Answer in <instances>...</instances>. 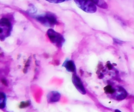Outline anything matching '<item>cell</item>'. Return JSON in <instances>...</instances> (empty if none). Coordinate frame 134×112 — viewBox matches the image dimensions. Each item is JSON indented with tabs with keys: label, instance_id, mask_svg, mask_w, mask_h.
Returning <instances> with one entry per match:
<instances>
[{
	"label": "cell",
	"instance_id": "cell-7",
	"mask_svg": "<svg viewBox=\"0 0 134 112\" xmlns=\"http://www.w3.org/2000/svg\"><path fill=\"white\" fill-rule=\"evenodd\" d=\"M61 95L57 91H51L47 95V101L48 103H56L60 99Z\"/></svg>",
	"mask_w": 134,
	"mask_h": 112
},
{
	"label": "cell",
	"instance_id": "cell-4",
	"mask_svg": "<svg viewBox=\"0 0 134 112\" xmlns=\"http://www.w3.org/2000/svg\"><path fill=\"white\" fill-rule=\"evenodd\" d=\"M47 36H48L50 41L52 42L54 44L59 48L63 46L65 41L63 35L57 32L53 29H49L47 31Z\"/></svg>",
	"mask_w": 134,
	"mask_h": 112
},
{
	"label": "cell",
	"instance_id": "cell-12",
	"mask_svg": "<svg viewBox=\"0 0 134 112\" xmlns=\"http://www.w3.org/2000/svg\"><path fill=\"white\" fill-rule=\"evenodd\" d=\"M47 2H50V3H63V2H66L67 0H46Z\"/></svg>",
	"mask_w": 134,
	"mask_h": 112
},
{
	"label": "cell",
	"instance_id": "cell-10",
	"mask_svg": "<svg viewBox=\"0 0 134 112\" xmlns=\"http://www.w3.org/2000/svg\"><path fill=\"white\" fill-rule=\"evenodd\" d=\"M5 105H6V95L4 93H1V99H0V106H1V109H3L5 108Z\"/></svg>",
	"mask_w": 134,
	"mask_h": 112
},
{
	"label": "cell",
	"instance_id": "cell-8",
	"mask_svg": "<svg viewBox=\"0 0 134 112\" xmlns=\"http://www.w3.org/2000/svg\"><path fill=\"white\" fill-rule=\"evenodd\" d=\"M63 66L66 69L67 71L70 72H74L75 73L76 72V66L74 63V61L71 60H66L64 63Z\"/></svg>",
	"mask_w": 134,
	"mask_h": 112
},
{
	"label": "cell",
	"instance_id": "cell-11",
	"mask_svg": "<svg viewBox=\"0 0 134 112\" xmlns=\"http://www.w3.org/2000/svg\"><path fill=\"white\" fill-rule=\"evenodd\" d=\"M105 93H107L112 95V94H113V93H114L115 91V88H113L112 86H111V85H107V87H105Z\"/></svg>",
	"mask_w": 134,
	"mask_h": 112
},
{
	"label": "cell",
	"instance_id": "cell-14",
	"mask_svg": "<svg viewBox=\"0 0 134 112\" xmlns=\"http://www.w3.org/2000/svg\"><path fill=\"white\" fill-rule=\"evenodd\" d=\"M115 112H121V111L119 110H118V109H115Z\"/></svg>",
	"mask_w": 134,
	"mask_h": 112
},
{
	"label": "cell",
	"instance_id": "cell-3",
	"mask_svg": "<svg viewBox=\"0 0 134 112\" xmlns=\"http://www.w3.org/2000/svg\"><path fill=\"white\" fill-rule=\"evenodd\" d=\"M77 6L87 13H94L97 12V6L91 0H75Z\"/></svg>",
	"mask_w": 134,
	"mask_h": 112
},
{
	"label": "cell",
	"instance_id": "cell-1",
	"mask_svg": "<svg viewBox=\"0 0 134 112\" xmlns=\"http://www.w3.org/2000/svg\"><path fill=\"white\" fill-rule=\"evenodd\" d=\"M35 18L42 24L47 27H53L57 24V15L51 12H46L43 15L36 16Z\"/></svg>",
	"mask_w": 134,
	"mask_h": 112
},
{
	"label": "cell",
	"instance_id": "cell-6",
	"mask_svg": "<svg viewBox=\"0 0 134 112\" xmlns=\"http://www.w3.org/2000/svg\"><path fill=\"white\" fill-rule=\"evenodd\" d=\"M72 81L74 85L76 87V89H77L81 94H86V90L85 88L84 87L83 83H82V81L81 80V79L79 78V77H78L76 75V74L75 73L74 75H72Z\"/></svg>",
	"mask_w": 134,
	"mask_h": 112
},
{
	"label": "cell",
	"instance_id": "cell-15",
	"mask_svg": "<svg viewBox=\"0 0 134 112\" xmlns=\"http://www.w3.org/2000/svg\"><path fill=\"white\" fill-rule=\"evenodd\" d=\"M67 1H70V0H67Z\"/></svg>",
	"mask_w": 134,
	"mask_h": 112
},
{
	"label": "cell",
	"instance_id": "cell-9",
	"mask_svg": "<svg viewBox=\"0 0 134 112\" xmlns=\"http://www.w3.org/2000/svg\"><path fill=\"white\" fill-rule=\"evenodd\" d=\"M91 1L99 8H103V9H107L108 8V5L107 3L105 2V0H91Z\"/></svg>",
	"mask_w": 134,
	"mask_h": 112
},
{
	"label": "cell",
	"instance_id": "cell-13",
	"mask_svg": "<svg viewBox=\"0 0 134 112\" xmlns=\"http://www.w3.org/2000/svg\"><path fill=\"white\" fill-rule=\"evenodd\" d=\"M113 42H114V43H116V44H122L124 42L122 41H120V40H117V39H113Z\"/></svg>",
	"mask_w": 134,
	"mask_h": 112
},
{
	"label": "cell",
	"instance_id": "cell-5",
	"mask_svg": "<svg viewBox=\"0 0 134 112\" xmlns=\"http://www.w3.org/2000/svg\"><path fill=\"white\" fill-rule=\"evenodd\" d=\"M112 97L114 99L117 100V101H121L127 97V91L124 88L120 86H117L115 88V91L113 94H112Z\"/></svg>",
	"mask_w": 134,
	"mask_h": 112
},
{
	"label": "cell",
	"instance_id": "cell-2",
	"mask_svg": "<svg viewBox=\"0 0 134 112\" xmlns=\"http://www.w3.org/2000/svg\"><path fill=\"white\" fill-rule=\"evenodd\" d=\"M12 28V24L9 19L7 18H2L1 19V22H0L1 40H4L6 38L10 36Z\"/></svg>",
	"mask_w": 134,
	"mask_h": 112
}]
</instances>
